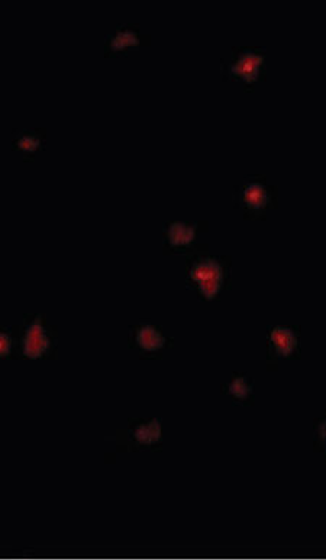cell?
<instances>
[{"mask_svg": "<svg viewBox=\"0 0 326 560\" xmlns=\"http://www.w3.org/2000/svg\"><path fill=\"white\" fill-rule=\"evenodd\" d=\"M189 278L198 286L199 292L205 298L210 299L219 292L224 271L219 261L210 257H205L198 260L190 267Z\"/></svg>", "mask_w": 326, "mask_h": 560, "instance_id": "obj_1", "label": "cell"}, {"mask_svg": "<svg viewBox=\"0 0 326 560\" xmlns=\"http://www.w3.org/2000/svg\"><path fill=\"white\" fill-rule=\"evenodd\" d=\"M50 349V337L46 331L39 317L34 318L27 327L24 332V340H22V350L28 358H38Z\"/></svg>", "mask_w": 326, "mask_h": 560, "instance_id": "obj_2", "label": "cell"}, {"mask_svg": "<svg viewBox=\"0 0 326 560\" xmlns=\"http://www.w3.org/2000/svg\"><path fill=\"white\" fill-rule=\"evenodd\" d=\"M261 64H263V56H261V53L248 48L241 51L233 58L229 65V72L241 77L244 82L251 83L255 80Z\"/></svg>", "mask_w": 326, "mask_h": 560, "instance_id": "obj_3", "label": "cell"}, {"mask_svg": "<svg viewBox=\"0 0 326 560\" xmlns=\"http://www.w3.org/2000/svg\"><path fill=\"white\" fill-rule=\"evenodd\" d=\"M239 200L248 211H259L269 202V192L261 182L248 181L239 190Z\"/></svg>", "mask_w": 326, "mask_h": 560, "instance_id": "obj_4", "label": "cell"}, {"mask_svg": "<svg viewBox=\"0 0 326 560\" xmlns=\"http://www.w3.org/2000/svg\"><path fill=\"white\" fill-rule=\"evenodd\" d=\"M196 237V223H187L183 221H174L165 227L167 242L172 247H184Z\"/></svg>", "mask_w": 326, "mask_h": 560, "instance_id": "obj_5", "label": "cell"}, {"mask_svg": "<svg viewBox=\"0 0 326 560\" xmlns=\"http://www.w3.org/2000/svg\"><path fill=\"white\" fill-rule=\"evenodd\" d=\"M134 340L137 346L148 353L157 351L164 346V335L154 327L149 324L140 325L134 332Z\"/></svg>", "mask_w": 326, "mask_h": 560, "instance_id": "obj_6", "label": "cell"}, {"mask_svg": "<svg viewBox=\"0 0 326 560\" xmlns=\"http://www.w3.org/2000/svg\"><path fill=\"white\" fill-rule=\"evenodd\" d=\"M270 341L274 351L278 356H287L296 346V339L292 330L285 327H277L270 332Z\"/></svg>", "mask_w": 326, "mask_h": 560, "instance_id": "obj_7", "label": "cell"}, {"mask_svg": "<svg viewBox=\"0 0 326 560\" xmlns=\"http://www.w3.org/2000/svg\"><path fill=\"white\" fill-rule=\"evenodd\" d=\"M140 44V37L137 34L135 30L133 28H128V27H122L119 30L115 31V34H112L107 39V46L111 50L114 51H119L128 47H134L138 46Z\"/></svg>", "mask_w": 326, "mask_h": 560, "instance_id": "obj_8", "label": "cell"}, {"mask_svg": "<svg viewBox=\"0 0 326 560\" xmlns=\"http://www.w3.org/2000/svg\"><path fill=\"white\" fill-rule=\"evenodd\" d=\"M160 436H161V430H160V424L157 421H148V422L140 424L133 430L134 440L142 445H149L152 443L158 441Z\"/></svg>", "mask_w": 326, "mask_h": 560, "instance_id": "obj_9", "label": "cell"}, {"mask_svg": "<svg viewBox=\"0 0 326 560\" xmlns=\"http://www.w3.org/2000/svg\"><path fill=\"white\" fill-rule=\"evenodd\" d=\"M15 144H16V147H18L20 151L32 152V151H35V150L38 148V145H39V138H38V136H36L35 132H32V131H24V132H20L19 136L16 137Z\"/></svg>", "mask_w": 326, "mask_h": 560, "instance_id": "obj_10", "label": "cell"}, {"mask_svg": "<svg viewBox=\"0 0 326 560\" xmlns=\"http://www.w3.org/2000/svg\"><path fill=\"white\" fill-rule=\"evenodd\" d=\"M229 392L235 398L244 399V398H247L250 395L251 386L247 384V380L244 377H235L233 382L229 385Z\"/></svg>", "mask_w": 326, "mask_h": 560, "instance_id": "obj_11", "label": "cell"}, {"mask_svg": "<svg viewBox=\"0 0 326 560\" xmlns=\"http://www.w3.org/2000/svg\"><path fill=\"white\" fill-rule=\"evenodd\" d=\"M11 344H12L11 335H9L6 331H4L2 334H0V353H2V356L9 354V351H11Z\"/></svg>", "mask_w": 326, "mask_h": 560, "instance_id": "obj_12", "label": "cell"}]
</instances>
